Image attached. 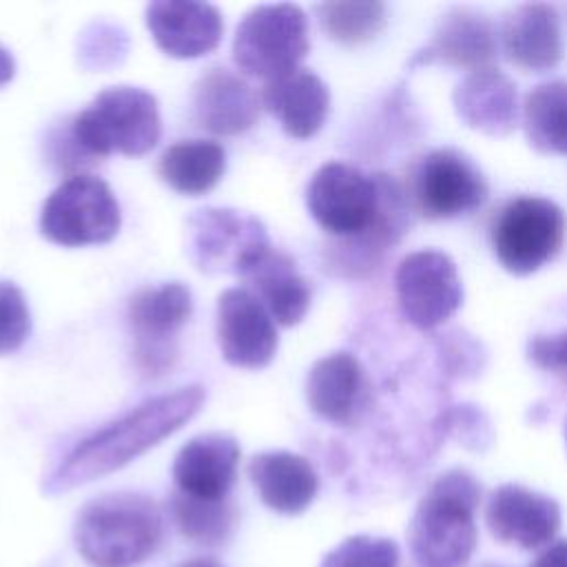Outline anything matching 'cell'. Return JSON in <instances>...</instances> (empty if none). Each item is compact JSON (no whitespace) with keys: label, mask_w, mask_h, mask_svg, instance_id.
I'll use <instances>...</instances> for the list:
<instances>
[{"label":"cell","mask_w":567,"mask_h":567,"mask_svg":"<svg viewBox=\"0 0 567 567\" xmlns=\"http://www.w3.org/2000/svg\"><path fill=\"white\" fill-rule=\"evenodd\" d=\"M565 434H567V432H565Z\"/></svg>","instance_id":"35"},{"label":"cell","mask_w":567,"mask_h":567,"mask_svg":"<svg viewBox=\"0 0 567 567\" xmlns=\"http://www.w3.org/2000/svg\"><path fill=\"white\" fill-rule=\"evenodd\" d=\"M529 567H567V538L549 543Z\"/></svg>","instance_id":"32"},{"label":"cell","mask_w":567,"mask_h":567,"mask_svg":"<svg viewBox=\"0 0 567 567\" xmlns=\"http://www.w3.org/2000/svg\"><path fill=\"white\" fill-rule=\"evenodd\" d=\"M217 343L237 368H264L277 352V330L264 303L246 288H228L217 299Z\"/></svg>","instance_id":"13"},{"label":"cell","mask_w":567,"mask_h":567,"mask_svg":"<svg viewBox=\"0 0 567 567\" xmlns=\"http://www.w3.org/2000/svg\"><path fill=\"white\" fill-rule=\"evenodd\" d=\"M527 359L567 385V326L558 332L534 334L527 341Z\"/></svg>","instance_id":"31"},{"label":"cell","mask_w":567,"mask_h":567,"mask_svg":"<svg viewBox=\"0 0 567 567\" xmlns=\"http://www.w3.org/2000/svg\"><path fill=\"white\" fill-rule=\"evenodd\" d=\"M188 248L199 270L246 277L272 246L255 215L235 208H202L188 219Z\"/></svg>","instance_id":"9"},{"label":"cell","mask_w":567,"mask_h":567,"mask_svg":"<svg viewBox=\"0 0 567 567\" xmlns=\"http://www.w3.org/2000/svg\"><path fill=\"white\" fill-rule=\"evenodd\" d=\"M498 33L505 58L523 71L543 73L563 58L560 16L551 4L527 2L514 7L503 16Z\"/></svg>","instance_id":"17"},{"label":"cell","mask_w":567,"mask_h":567,"mask_svg":"<svg viewBox=\"0 0 567 567\" xmlns=\"http://www.w3.org/2000/svg\"><path fill=\"white\" fill-rule=\"evenodd\" d=\"M162 135L155 97L140 86H111L71 122L75 146L91 157L144 155Z\"/></svg>","instance_id":"5"},{"label":"cell","mask_w":567,"mask_h":567,"mask_svg":"<svg viewBox=\"0 0 567 567\" xmlns=\"http://www.w3.org/2000/svg\"><path fill=\"white\" fill-rule=\"evenodd\" d=\"M456 115L485 135H507L518 124L516 84L494 66L470 71L452 93Z\"/></svg>","instance_id":"19"},{"label":"cell","mask_w":567,"mask_h":567,"mask_svg":"<svg viewBox=\"0 0 567 567\" xmlns=\"http://www.w3.org/2000/svg\"><path fill=\"white\" fill-rule=\"evenodd\" d=\"M13 73H16L13 55L4 47H0V86L7 84L13 78Z\"/></svg>","instance_id":"33"},{"label":"cell","mask_w":567,"mask_h":567,"mask_svg":"<svg viewBox=\"0 0 567 567\" xmlns=\"http://www.w3.org/2000/svg\"><path fill=\"white\" fill-rule=\"evenodd\" d=\"M563 208L538 195H518L503 204L489 226L498 264L512 275H532L551 261L565 241Z\"/></svg>","instance_id":"6"},{"label":"cell","mask_w":567,"mask_h":567,"mask_svg":"<svg viewBox=\"0 0 567 567\" xmlns=\"http://www.w3.org/2000/svg\"><path fill=\"white\" fill-rule=\"evenodd\" d=\"M410 193L416 210L427 219H452L481 208L489 186L481 168L456 148H434L412 168Z\"/></svg>","instance_id":"10"},{"label":"cell","mask_w":567,"mask_h":567,"mask_svg":"<svg viewBox=\"0 0 567 567\" xmlns=\"http://www.w3.org/2000/svg\"><path fill=\"white\" fill-rule=\"evenodd\" d=\"M523 128L536 151L567 155V80L540 82L525 95Z\"/></svg>","instance_id":"26"},{"label":"cell","mask_w":567,"mask_h":567,"mask_svg":"<svg viewBox=\"0 0 567 567\" xmlns=\"http://www.w3.org/2000/svg\"><path fill=\"white\" fill-rule=\"evenodd\" d=\"M193 310L190 290L179 284H162L140 290L128 306V323L135 337L137 363L148 374H162L175 357V337Z\"/></svg>","instance_id":"12"},{"label":"cell","mask_w":567,"mask_h":567,"mask_svg":"<svg viewBox=\"0 0 567 567\" xmlns=\"http://www.w3.org/2000/svg\"><path fill=\"white\" fill-rule=\"evenodd\" d=\"M560 505L551 496L516 483L498 485L485 507V523L492 536L520 549L549 545L560 529Z\"/></svg>","instance_id":"14"},{"label":"cell","mask_w":567,"mask_h":567,"mask_svg":"<svg viewBox=\"0 0 567 567\" xmlns=\"http://www.w3.org/2000/svg\"><path fill=\"white\" fill-rule=\"evenodd\" d=\"M146 27L171 58L193 60L213 51L224 31L221 13L208 2L157 0L146 7Z\"/></svg>","instance_id":"15"},{"label":"cell","mask_w":567,"mask_h":567,"mask_svg":"<svg viewBox=\"0 0 567 567\" xmlns=\"http://www.w3.org/2000/svg\"><path fill=\"white\" fill-rule=\"evenodd\" d=\"M317 13L323 31L343 44L368 42L385 27L383 2H323Z\"/></svg>","instance_id":"28"},{"label":"cell","mask_w":567,"mask_h":567,"mask_svg":"<svg viewBox=\"0 0 567 567\" xmlns=\"http://www.w3.org/2000/svg\"><path fill=\"white\" fill-rule=\"evenodd\" d=\"M312 219L330 235L388 244L401 233V190L388 175H365L357 166L328 162L306 188Z\"/></svg>","instance_id":"2"},{"label":"cell","mask_w":567,"mask_h":567,"mask_svg":"<svg viewBox=\"0 0 567 567\" xmlns=\"http://www.w3.org/2000/svg\"><path fill=\"white\" fill-rule=\"evenodd\" d=\"M171 516L186 540L204 547L224 545L235 529V507L228 498L204 501L175 492L171 496Z\"/></svg>","instance_id":"27"},{"label":"cell","mask_w":567,"mask_h":567,"mask_svg":"<svg viewBox=\"0 0 567 567\" xmlns=\"http://www.w3.org/2000/svg\"><path fill=\"white\" fill-rule=\"evenodd\" d=\"M494 53L496 31L489 18L470 7H456L441 18L430 42L414 53L412 64L443 62L474 71L489 66Z\"/></svg>","instance_id":"18"},{"label":"cell","mask_w":567,"mask_h":567,"mask_svg":"<svg viewBox=\"0 0 567 567\" xmlns=\"http://www.w3.org/2000/svg\"><path fill=\"white\" fill-rule=\"evenodd\" d=\"M239 443L230 434H199L190 439L173 461V481L177 492L204 498L224 501L237 478Z\"/></svg>","instance_id":"16"},{"label":"cell","mask_w":567,"mask_h":567,"mask_svg":"<svg viewBox=\"0 0 567 567\" xmlns=\"http://www.w3.org/2000/svg\"><path fill=\"white\" fill-rule=\"evenodd\" d=\"M261 104L297 140L312 137L330 111V91L310 69H295L272 78L261 89Z\"/></svg>","instance_id":"21"},{"label":"cell","mask_w":567,"mask_h":567,"mask_svg":"<svg viewBox=\"0 0 567 567\" xmlns=\"http://www.w3.org/2000/svg\"><path fill=\"white\" fill-rule=\"evenodd\" d=\"M120 204L95 175H71L42 204L40 233L60 246L106 244L120 230Z\"/></svg>","instance_id":"8"},{"label":"cell","mask_w":567,"mask_h":567,"mask_svg":"<svg viewBox=\"0 0 567 567\" xmlns=\"http://www.w3.org/2000/svg\"><path fill=\"white\" fill-rule=\"evenodd\" d=\"M308 49V18L301 7L290 2L261 4L239 22L233 60L244 73L268 82L299 69Z\"/></svg>","instance_id":"7"},{"label":"cell","mask_w":567,"mask_h":567,"mask_svg":"<svg viewBox=\"0 0 567 567\" xmlns=\"http://www.w3.org/2000/svg\"><path fill=\"white\" fill-rule=\"evenodd\" d=\"M75 547L93 567H133L157 551L164 518L140 492H111L89 501L73 525Z\"/></svg>","instance_id":"3"},{"label":"cell","mask_w":567,"mask_h":567,"mask_svg":"<svg viewBox=\"0 0 567 567\" xmlns=\"http://www.w3.org/2000/svg\"><path fill=\"white\" fill-rule=\"evenodd\" d=\"M248 474L266 507L279 514H301L319 489L312 463L292 452H261L252 456Z\"/></svg>","instance_id":"23"},{"label":"cell","mask_w":567,"mask_h":567,"mask_svg":"<svg viewBox=\"0 0 567 567\" xmlns=\"http://www.w3.org/2000/svg\"><path fill=\"white\" fill-rule=\"evenodd\" d=\"M259 100L246 80L215 66L193 86V115L210 133L237 135L257 122Z\"/></svg>","instance_id":"20"},{"label":"cell","mask_w":567,"mask_h":567,"mask_svg":"<svg viewBox=\"0 0 567 567\" xmlns=\"http://www.w3.org/2000/svg\"><path fill=\"white\" fill-rule=\"evenodd\" d=\"M481 483L467 470L441 474L419 501L408 543L419 567H463L476 549Z\"/></svg>","instance_id":"4"},{"label":"cell","mask_w":567,"mask_h":567,"mask_svg":"<svg viewBox=\"0 0 567 567\" xmlns=\"http://www.w3.org/2000/svg\"><path fill=\"white\" fill-rule=\"evenodd\" d=\"M394 292L401 315L419 330L447 321L463 303L456 264L441 250H416L394 270Z\"/></svg>","instance_id":"11"},{"label":"cell","mask_w":567,"mask_h":567,"mask_svg":"<svg viewBox=\"0 0 567 567\" xmlns=\"http://www.w3.org/2000/svg\"><path fill=\"white\" fill-rule=\"evenodd\" d=\"M244 279L250 281L255 297L277 323L297 326L306 317L312 297L310 284L286 252L270 248Z\"/></svg>","instance_id":"24"},{"label":"cell","mask_w":567,"mask_h":567,"mask_svg":"<svg viewBox=\"0 0 567 567\" xmlns=\"http://www.w3.org/2000/svg\"><path fill=\"white\" fill-rule=\"evenodd\" d=\"M162 179L182 195H204L226 171V151L210 140H179L159 157Z\"/></svg>","instance_id":"25"},{"label":"cell","mask_w":567,"mask_h":567,"mask_svg":"<svg viewBox=\"0 0 567 567\" xmlns=\"http://www.w3.org/2000/svg\"><path fill=\"white\" fill-rule=\"evenodd\" d=\"M177 567H224L221 563H217L215 558H204V556H197V558H188L184 563H179Z\"/></svg>","instance_id":"34"},{"label":"cell","mask_w":567,"mask_h":567,"mask_svg":"<svg viewBox=\"0 0 567 567\" xmlns=\"http://www.w3.org/2000/svg\"><path fill=\"white\" fill-rule=\"evenodd\" d=\"M365 392V377L359 359L350 352H332L308 372L306 399L310 410L339 425L354 421Z\"/></svg>","instance_id":"22"},{"label":"cell","mask_w":567,"mask_h":567,"mask_svg":"<svg viewBox=\"0 0 567 567\" xmlns=\"http://www.w3.org/2000/svg\"><path fill=\"white\" fill-rule=\"evenodd\" d=\"M204 399L206 390L195 383L144 401L75 445L47 478L44 492H69L120 470L190 421L199 412Z\"/></svg>","instance_id":"1"},{"label":"cell","mask_w":567,"mask_h":567,"mask_svg":"<svg viewBox=\"0 0 567 567\" xmlns=\"http://www.w3.org/2000/svg\"><path fill=\"white\" fill-rule=\"evenodd\" d=\"M31 330V317L22 290L11 281H0V354L18 350Z\"/></svg>","instance_id":"30"},{"label":"cell","mask_w":567,"mask_h":567,"mask_svg":"<svg viewBox=\"0 0 567 567\" xmlns=\"http://www.w3.org/2000/svg\"><path fill=\"white\" fill-rule=\"evenodd\" d=\"M399 545L392 538L357 534L328 551L321 567H399Z\"/></svg>","instance_id":"29"}]
</instances>
